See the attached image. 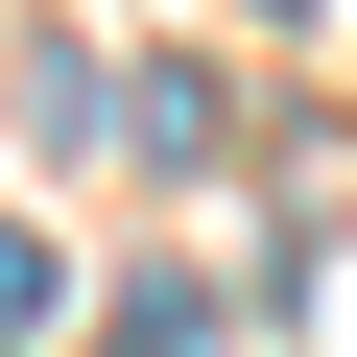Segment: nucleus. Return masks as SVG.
<instances>
[{
    "label": "nucleus",
    "mask_w": 357,
    "mask_h": 357,
    "mask_svg": "<svg viewBox=\"0 0 357 357\" xmlns=\"http://www.w3.org/2000/svg\"><path fill=\"white\" fill-rule=\"evenodd\" d=\"M48 286H72V262H48L24 215H0V333H48Z\"/></svg>",
    "instance_id": "2"
},
{
    "label": "nucleus",
    "mask_w": 357,
    "mask_h": 357,
    "mask_svg": "<svg viewBox=\"0 0 357 357\" xmlns=\"http://www.w3.org/2000/svg\"><path fill=\"white\" fill-rule=\"evenodd\" d=\"M262 24H310V0H262Z\"/></svg>",
    "instance_id": "3"
},
{
    "label": "nucleus",
    "mask_w": 357,
    "mask_h": 357,
    "mask_svg": "<svg viewBox=\"0 0 357 357\" xmlns=\"http://www.w3.org/2000/svg\"><path fill=\"white\" fill-rule=\"evenodd\" d=\"M119 357H215V286H119Z\"/></svg>",
    "instance_id": "1"
}]
</instances>
